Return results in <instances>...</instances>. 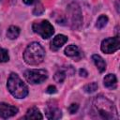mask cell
Listing matches in <instances>:
<instances>
[{
  "instance_id": "cell-14",
  "label": "cell",
  "mask_w": 120,
  "mask_h": 120,
  "mask_svg": "<svg viewBox=\"0 0 120 120\" xmlns=\"http://www.w3.org/2000/svg\"><path fill=\"white\" fill-rule=\"evenodd\" d=\"M80 53V51H79V48L74 45V44H71V45H68L66 49H65V54L69 56V57H75L77 56L78 54Z\"/></svg>"
},
{
  "instance_id": "cell-20",
  "label": "cell",
  "mask_w": 120,
  "mask_h": 120,
  "mask_svg": "<svg viewBox=\"0 0 120 120\" xmlns=\"http://www.w3.org/2000/svg\"><path fill=\"white\" fill-rule=\"evenodd\" d=\"M43 12H44V8H43L42 4H41V3H38V4L36 5V7H35L34 10H33V14L38 16V15L42 14Z\"/></svg>"
},
{
  "instance_id": "cell-21",
  "label": "cell",
  "mask_w": 120,
  "mask_h": 120,
  "mask_svg": "<svg viewBox=\"0 0 120 120\" xmlns=\"http://www.w3.org/2000/svg\"><path fill=\"white\" fill-rule=\"evenodd\" d=\"M78 109H79V105L76 104V103H73V104H71V105L68 107V112H69L70 113H75V112L78 111Z\"/></svg>"
},
{
  "instance_id": "cell-3",
  "label": "cell",
  "mask_w": 120,
  "mask_h": 120,
  "mask_svg": "<svg viewBox=\"0 0 120 120\" xmlns=\"http://www.w3.org/2000/svg\"><path fill=\"white\" fill-rule=\"evenodd\" d=\"M7 85L10 94L16 98H23L28 95V88L26 84L15 73H11L9 75Z\"/></svg>"
},
{
  "instance_id": "cell-15",
  "label": "cell",
  "mask_w": 120,
  "mask_h": 120,
  "mask_svg": "<svg viewBox=\"0 0 120 120\" xmlns=\"http://www.w3.org/2000/svg\"><path fill=\"white\" fill-rule=\"evenodd\" d=\"M20 35V28L17 26H9V28L7 31V37L9 39H15L18 38V36Z\"/></svg>"
},
{
  "instance_id": "cell-2",
  "label": "cell",
  "mask_w": 120,
  "mask_h": 120,
  "mask_svg": "<svg viewBox=\"0 0 120 120\" xmlns=\"http://www.w3.org/2000/svg\"><path fill=\"white\" fill-rule=\"evenodd\" d=\"M45 56V51L43 47L38 43V42H32L30 43L24 52H23V59L28 65L36 66L40 64Z\"/></svg>"
},
{
  "instance_id": "cell-13",
  "label": "cell",
  "mask_w": 120,
  "mask_h": 120,
  "mask_svg": "<svg viewBox=\"0 0 120 120\" xmlns=\"http://www.w3.org/2000/svg\"><path fill=\"white\" fill-rule=\"evenodd\" d=\"M23 118L24 119H42L43 116L41 115V113L38 108L32 107V108L28 109V111H27L25 116H23Z\"/></svg>"
},
{
  "instance_id": "cell-6",
  "label": "cell",
  "mask_w": 120,
  "mask_h": 120,
  "mask_svg": "<svg viewBox=\"0 0 120 120\" xmlns=\"http://www.w3.org/2000/svg\"><path fill=\"white\" fill-rule=\"evenodd\" d=\"M68 14L69 15L72 28H79L82 22V17L80 7L75 3L70 4L68 8Z\"/></svg>"
},
{
  "instance_id": "cell-23",
  "label": "cell",
  "mask_w": 120,
  "mask_h": 120,
  "mask_svg": "<svg viewBox=\"0 0 120 120\" xmlns=\"http://www.w3.org/2000/svg\"><path fill=\"white\" fill-rule=\"evenodd\" d=\"M79 73H80V75H81V76H83V77H86V76L88 75L87 71H86L84 68H81V69L79 70Z\"/></svg>"
},
{
  "instance_id": "cell-4",
  "label": "cell",
  "mask_w": 120,
  "mask_h": 120,
  "mask_svg": "<svg viewBox=\"0 0 120 120\" xmlns=\"http://www.w3.org/2000/svg\"><path fill=\"white\" fill-rule=\"evenodd\" d=\"M33 31L38 34L42 38H49L54 33L52 25L46 20L40 22H35L32 25Z\"/></svg>"
},
{
  "instance_id": "cell-11",
  "label": "cell",
  "mask_w": 120,
  "mask_h": 120,
  "mask_svg": "<svg viewBox=\"0 0 120 120\" xmlns=\"http://www.w3.org/2000/svg\"><path fill=\"white\" fill-rule=\"evenodd\" d=\"M103 82H104V85L107 88L115 89L116 86H117V79H116L114 74H108V75H106L104 80H103Z\"/></svg>"
},
{
  "instance_id": "cell-10",
  "label": "cell",
  "mask_w": 120,
  "mask_h": 120,
  "mask_svg": "<svg viewBox=\"0 0 120 120\" xmlns=\"http://www.w3.org/2000/svg\"><path fill=\"white\" fill-rule=\"evenodd\" d=\"M46 116L48 119H59L62 116V112L61 110L58 109L56 106H51L49 105L46 110Z\"/></svg>"
},
{
  "instance_id": "cell-9",
  "label": "cell",
  "mask_w": 120,
  "mask_h": 120,
  "mask_svg": "<svg viewBox=\"0 0 120 120\" xmlns=\"http://www.w3.org/2000/svg\"><path fill=\"white\" fill-rule=\"evenodd\" d=\"M68 41V38L64 35H57L52 41L51 42V49L52 51H57L58 49H60L66 42Z\"/></svg>"
},
{
  "instance_id": "cell-5",
  "label": "cell",
  "mask_w": 120,
  "mask_h": 120,
  "mask_svg": "<svg viewBox=\"0 0 120 120\" xmlns=\"http://www.w3.org/2000/svg\"><path fill=\"white\" fill-rule=\"evenodd\" d=\"M25 80L30 83H41L48 78V72L45 69H28L24 72Z\"/></svg>"
},
{
  "instance_id": "cell-17",
  "label": "cell",
  "mask_w": 120,
  "mask_h": 120,
  "mask_svg": "<svg viewBox=\"0 0 120 120\" xmlns=\"http://www.w3.org/2000/svg\"><path fill=\"white\" fill-rule=\"evenodd\" d=\"M65 78H66V72L64 71V70H58L55 74H54V76H53V79H54V81L56 82H64V80H65Z\"/></svg>"
},
{
  "instance_id": "cell-12",
  "label": "cell",
  "mask_w": 120,
  "mask_h": 120,
  "mask_svg": "<svg viewBox=\"0 0 120 120\" xmlns=\"http://www.w3.org/2000/svg\"><path fill=\"white\" fill-rule=\"evenodd\" d=\"M92 60L95 63V65L98 68V69L99 70V72L102 73V72L105 71V69H106V63H105L104 59L100 55H98V54H93L92 55Z\"/></svg>"
},
{
  "instance_id": "cell-7",
  "label": "cell",
  "mask_w": 120,
  "mask_h": 120,
  "mask_svg": "<svg viewBox=\"0 0 120 120\" xmlns=\"http://www.w3.org/2000/svg\"><path fill=\"white\" fill-rule=\"evenodd\" d=\"M120 48V38L119 36L114 38H108L104 39L101 43V51L105 53H112L119 50Z\"/></svg>"
},
{
  "instance_id": "cell-8",
  "label": "cell",
  "mask_w": 120,
  "mask_h": 120,
  "mask_svg": "<svg viewBox=\"0 0 120 120\" xmlns=\"http://www.w3.org/2000/svg\"><path fill=\"white\" fill-rule=\"evenodd\" d=\"M18 112V108L8 103H0V117L1 118H9L14 116Z\"/></svg>"
},
{
  "instance_id": "cell-18",
  "label": "cell",
  "mask_w": 120,
  "mask_h": 120,
  "mask_svg": "<svg viewBox=\"0 0 120 120\" xmlns=\"http://www.w3.org/2000/svg\"><path fill=\"white\" fill-rule=\"evenodd\" d=\"M83 90L86 93H94L96 90H98V83L97 82H90L83 87Z\"/></svg>"
},
{
  "instance_id": "cell-22",
  "label": "cell",
  "mask_w": 120,
  "mask_h": 120,
  "mask_svg": "<svg viewBox=\"0 0 120 120\" xmlns=\"http://www.w3.org/2000/svg\"><path fill=\"white\" fill-rule=\"evenodd\" d=\"M46 92L48 94H54V93H56V87L53 86V85H50V86L47 87Z\"/></svg>"
},
{
  "instance_id": "cell-1",
  "label": "cell",
  "mask_w": 120,
  "mask_h": 120,
  "mask_svg": "<svg viewBox=\"0 0 120 120\" xmlns=\"http://www.w3.org/2000/svg\"><path fill=\"white\" fill-rule=\"evenodd\" d=\"M94 107L98 114L104 119H113L117 117V111L113 103L103 96H98L93 101Z\"/></svg>"
},
{
  "instance_id": "cell-19",
  "label": "cell",
  "mask_w": 120,
  "mask_h": 120,
  "mask_svg": "<svg viewBox=\"0 0 120 120\" xmlns=\"http://www.w3.org/2000/svg\"><path fill=\"white\" fill-rule=\"evenodd\" d=\"M8 59H9V56H8V51L3 48H0V63L7 62L8 61Z\"/></svg>"
},
{
  "instance_id": "cell-24",
  "label": "cell",
  "mask_w": 120,
  "mask_h": 120,
  "mask_svg": "<svg viewBox=\"0 0 120 120\" xmlns=\"http://www.w3.org/2000/svg\"><path fill=\"white\" fill-rule=\"evenodd\" d=\"M22 1H23V3L26 4V5H32V4H34L37 0H22Z\"/></svg>"
},
{
  "instance_id": "cell-16",
  "label": "cell",
  "mask_w": 120,
  "mask_h": 120,
  "mask_svg": "<svg viewBox=\"0 0 120 120\" xmlns=\"http://www.w3.org/2000/svg\"><path fill=\"white\" fill-rule=\"evenodd\" d=\"M107 22H108V17L105 16V15H101V16L98 17V21H97L96 26H97L98 29H101V28H103V27L107 24Z\"/></svg>"
}]
</instances>
